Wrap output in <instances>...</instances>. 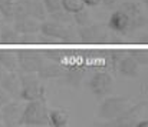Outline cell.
<instances>
[{"mask_svg":"<svg viewBox=\"0 0 148 127\" xmlns=\"http://www.w3.org/2000/svg\"><path fill=\"white\" fill-rule=\"evenodd\" d=\"M145 23V19L141 13V9L134 1L122 3L108 19L106 27L119 36H127L135 29L141 27Z\"/></svg>","mask_w":148,"mask_h":127,"instance_id":"obj_1","label":"cell"},{"mask_svg":"<svg viewBox=\"0 0 148 127\" xmlns=\"http://www.w3.org/2000/svg\"><path fill=\"white\" fill-rule=\"evenodd\" d=\"M20 126H49V109L45 103V99L26 101L20 119Z\"/></svg>","mask_w":148,"mask_h":127,"instance_id":"obj_2","label":"cell"},{"mask_svg":"<svg viewBox=\"0 0 148 127\" xmlns=\"http://www.w3.org/2000/svg\"><path fill=\"white\" fill-rule=\"evenodd\" d=\"M39 33L50 36L56 40H59L60 44H71V43H79L78 32L72 29L71 24H63L59 22H55L52 19H46L40 23Z\"/></svg>","mask_w":148,"mask_h":127,"instance_id":"obj_3","label":"cell"},{"mask_svg":"<svg viewBox=\"0 0 148 127\" xmlns=\"http://www.w3.org/2000/svg\"><path fill=\"white\" fill-rule=\"evenodd\" d=\"M45 99V87L36 73H20V100L32 101Z\"/></svg>","mask_w":148,"mask_h":127,"instance_id":"obj_4","label":"cell"},{"mask_svg":"<svg viewBox=\"0 0 148 127\" xmlns=\"http://www.w3.org/2000/svg\"><path fill=\"white\" fill-rule=\"evenodd\" d=\"M17 72L19 73H38L45 64V57L40 51L35 50H17Z\"/></svg>","mask_w":148,"mask_h":127,"instance_id":"obj_5","label":"cell"},{"mask_svg":"<svg viewBox=\"0 0 148 127\" xmlns=\"http://www.w3.org/2000/svg\"><path fill=\"white\" fill-rule=\"evenodd\" d=\"M78 39L82 44H102L109 42V32L103 24H88L78 30Z\"/></svg>","mask_w":148,"mask_h":127,"instance_id":"obj_6","label":"cell"},{"mask_svg":"<svg viewBox=\"0 0 148 127\" xmlns=\"http://www.w3.org/2000/svg\"><path fill=\"white\" fill-rule=\"evenodd\" d=\"M65 70H63V79L66 83L72 86H78L81 83L82 77L85 76L86 72L91 70L92 64L88 61V59H78V57H73L72 61L68 63V66H63Z\"/></svg>","mask_w":148,"mask_h":127,"instance_id":"obj_7","label":"cell"},{"mask_svg":"<svg viewBox=\"0 0 148 127\" xmlns=\"http://www.w3.org/2000/svg\"><path fill=\"white\" fill-rule=\"evenodd\" d=\"M127 107H128V99L119 97V96L106 97V99L102 100V103L99 106L98 116L101 119H105V120H114Z\"/></svg>","mask_w":148,"mask_h":127,"instance_id":"obj_8","label":"cell"},{"mask_svg":"<svg viewBox=\"0 0 148 127\" xmlns=\"http://www.w3.org/2000/svg\"><path fill=\"white\" fill-rule=\"evenodd\" d=\"M114 87V79L111 73L105 69L94 70L92 77L89 80V88L97 97H105L112 91Z\"/></svg>","mask_w":148,"mask_h":127,"instance_id":"obj_9","label":"cell"},{"mask_svg":"<svg viewBox=\"0 0 148 127\" xmlns=\"http://www.w3.org/2000/svg\"><path fill=\"white\" fill-rule=\"evenodd\" d=\"M23 104L19 100H10L3 107H0L1 111V124L7 127L20 126V119L23 113Z\"/></svg>","mask_w":148,"mask_h":127,"instance_id":"obj_10","label":"cell"},{"mask_svg":"<svg viewBox=\"0 0 148 127\" xmlns=\"http://www.w3.org/2000/svg\"><path fill=\"white\" fill-rule=\"evenodd\" d=\"M0 87L10 96L13 100H20V73L19 72H6Z\"/></svg>","mask_w":148,"mask_h":127,"instance_id":"obj_11","label":"cell"},{"mask_svg":"<svg viewBox=\"0 0 148 127\" xmlns=\"http://www.w3.org/2000/svg\"><path fill=\"white\" fill-rule=\"evenodd\" d=\"M145 106V103H140L132 107H127L118 117L114 119L115 126H135L137 124V116L140 114V110Z\"/></svg>","mask_w":148,"mask_h":127,"instance_id":"obj_12","label":"cell"},{"mask_svg":"<svg viewBox=\"0 0 148 127\" xmlns=\"http://www.w3.org/2000/svg\"><path fill=\"white\" fill-rule=\"evenodd\" d=\"M116 69H118V72H119L122 76L130 77V79L137 77L138 73H140V64L137 63V60H135L131 54H130V56H124V57L119 60Z\"/></svg>","mask_w":148,"mask_h":127,"instance_id":"obj_13","label":"cell"},{"mask_svg":"<svg viewBox=\"0 0 148 127\" xmlns=\"http://www.w3.org/2000/svg\"><path fill=\"white\" fill-rule=\"evenodd\" d=\"M40 23L39 20L27 16V17H23V19H19V20H14L12 23L13 29L17 32V33H39L40 30Z\"/></svg>","mask_w":148,"mask_h":127,"instance_id":"obj_14","label":"cell"},{"mask_svg":"<svg viewBox=\"0 0 148 127\" xmlns=\"http://www.w3.org/2000/svg\"><path fill=\"white\" fill-rule=\"evenodd\" d=\"M63 70L65 67L62 66V63H58V61H52L49 64H43L39 72L36 73L38 77L40 80H50V79H58V77H62L63 76Z\"/></svg>","mask_w":148,"mask_h":127,"instance_id":"obj_15","label":"cell"},{"mask_svg":"<svg viewBox=\"0 0 148 127\" xmlns=\"http://www.w3.org/2000/svg\"><path fill=\"white\" fill-rule=\"evenodd\" d=\"M20 33H17L13 26L10 24H0V44L4 46H13L19 44Z\"/></svg>","mask_w":148,"mask_h":127,"instance_id":"obj_16","label":"cell"},{"mask_svg":"<svg viewBox=\"0 0 148 127\" xmlns=\"http://www.w3.org/2000/svg\"><path fill=\"white\" fill-rule=\"evenodd\" d=\"M0 66L6 72H17V56H16V51L0 49Z\"/></svg>","mask_w":148,"mask_h":127,"instance_id":"obj_17","label":"cell"},{"mask_svg":"<svg viewBox=\"0 0 148 127\" xmlns=\"http://www.w3.org/2000/svg\"><path fill=\"white\" fill-rule=\"evenodd\" d=\"M27 7H29V16L30 17H33L39 22H43V20L48 19V11H46L42 0H29Z\"/></svg>","mask_w":148,"mask_h":127,"instance_id":"obj_18","label":"cell"},{"mask_svg":"<svg viewBox=\"0 0 148 127\" xmlns=\"http://www.w3.org/2000/svg\"><path fill=\"white\" fill-rule=\"evenodd\" d=\"M69 123V116L62 109H52L49 110V126L65 127Z\"/></svg>","mask_w":148,"mask_h":127,"instance_id":"obj_19","label":"cell"},{"mask_svg":"<svg viewBox=\"0 0 148 127\" xmlns=\"http://www.w3.org/2000/svg\"><path fill=\"white\" fill-rule=\"evenodd\" d=\"M0 14L4 23H13L14 20V0H1L0 3Z\"/></svg>","mask_w":148,"mask_h":127,"instance_id":"obj_20","label":"cell"},{"mask_svg":"<svg viewBox=\"0 0 148 127\" xmlns=\"http://www.w3.org/2000/svg\"><path fill=\"white\" fill-rule=\"evenodd\" d=\"M124 57V51L122 50H118V49H114V50H109L108 54H106V64L111 70H116V66L119 63V60Z\"/></svg>","mask_w":148,"mask_h":127,"instance_id":"obj_21","label":"cell"},{"mask_svg":"<svg viewBox=\"0 0 148 127\" xmlns=\"http://www.w3.org/2000/svg\"><path fill=\"white\" fill-rule=\"evenodd\" d=\"M60 1H62L63 10L68 11V13H71V14H73V13L85 9V4H84L82 0H60Z\"/></svg>","mask_w":148,"mask_h":127,"instance_id":"obj_22","label":"cell"},{"mask_svg":"<svg viewBox=\"0 0 148 127\" xmlns=\"http://www.w3.org/2000/svg\"><path fill=\"white\" fill-rule=\"evenodd\" d=\"M72 16H73V22H75L79 27L91 24V16H89V13H88L86 9H82V10L73 13Z\"/></svg>","mask_w":148,"mask_h":127,"instance_id":"obj_23","label":"cell"},{"mask_svg":"<svg viewBox=\"0 0 148 127\" xmlns=\"http://www.w3.org/2000/svg\"><path fill=\"white\" fill-rule=\"evenodd\" d=\"M52 20L55 22H59V23H63V24H71L73 22V16L65 10H59L56 13H52V14H48Z\"/></svg>","mask_w":148,"mask_h":127,"instance_id":"obj_24","label":"cell"},{"mask_svg":"<svg viewBox=\"0 0 148 127\" xmlns=\"http://www.w3.org/2000/svg\"><path fill=\"white\" fill-rule=\"evenodd\" d=\"M130 54L137 60L140 66H147L148 64V51L147 50H140V49H132L130 50Z\"/></svg>","mask_w":148,"mask_h":127,"instance_id":"obj_25","label":"cell"},{"mask_svg":"<svg viewBox=\"0 0 148 127\" xmlns=\"http://www.w3.org/2000/svg\"><path fill=\"white\" fill-rule=\"evenodd\" d=\"M19 44H22V46L38 44V33H22L19 37Z\"/></svg>","mask_w":148,"mask_h":127,"instance_id":"obj_26","label":"cell"},{"mask_svg":"<svg viewBox=\"0 0 148 127\" xmlns=\"http://www.w3.org/2000/svg\"><path fill=\"white\" fill-rule=\"evenodd\" d=\"M42 1H43V6H45L48 14L56 13V11H59V10H63L60 0H42Z\"/></svg>","mask_w":148,"mask_h":127,"instance_id":"obj_27","label":"cell"},{"mask_svg":"<svg viewBox=\"0 0 148 127\" xmlns=\"http://www.w3.org/2000/svg\"><path fill=\"white\" fill-rule=\"evenodd\" d=\"M38 44H42V46H52V44H60L59 40L46 36V34H42V33H38Z\"/></svg>","mask_w":148,"mask_h":127,"instance_id":"obj_28","label":"cell"},{"mask_svg":"<svg viewBox=\"0 0 148 127\" xmlns=\"http://www.w3.org/2000/svg\"><path fill=\"white\" fill-rule=\"evenodd\" d=\"M10 100H12L10 96H9V94L0 87V107H3V106H4L7 101H10Z\"/></svg>","mask_w":148,"mask_h":127,"instance_id":"obj_29","label":"cell"},{"mask_svg":"<svg viewBox=\"0 0 148 127\" xmlns=\"http://www.w3.org/2000/svg\"><path fill=\"white\" fill-rule=\"evenodd\" d=\"M84 1V4H85V7L88 6V7H95V6H99L101 4V0H82Z\"/></svg>","mask_w":148,"mask_h":127,"instance_id":"obj_30","label":"cell"},{"mask_svg":"<svg viewBox=\"0 0 148 127\" xmlns=\"http://www.w3.org/2000/svg\"><path fill=\"white\" fill-rule=\"evenodd\" d=\"M116 1H118V0H101V3H102L103 6H106V7H111V6H114Z\"/></svg>","mask_w":148,"mask_h":127,"instance_id":"obj_31","label":"cell"},{"mask_svg":"<svg viewBox=\"0 0 148 127\" xmlns=\"http://www.w3.org/2000/svg\"><path fill=\"white\" fill-rule=\"evenodd\" d=\"M135 126L137 127H148V120H141V122H138Z\"/></svg>","mask_w":148,"mask_h":127,"instance_id":"obj_32","label":"cell"},{"mask_svg":"<svg viewBox=\"0 0 148 127\" xmlns=\"http://www.w3.org/2000/svg\"><path fill=\"white\" fill-rule=\"evenodd\" d=\"M4 73H6V70L0 66V82H1V79H3V76H4Z\"/></svg>","mask_w":148,"mask_h":127,"instance_id":"obj_33","label":"cell"},{"mask_svg":"<svg viewBox=\"0 0 148 127\" xmlns=\"http://www.w3.org/2000/svg\"><path fill=\"white\" fill-rule=\"evenodd\" d=\"M4 22H3V17H1V14H0V24H3Z\"/></svg>","mask_w":148,"mask_h":127,"instance_id":"obj_34","label":"cell"},{"mask_svg":"<svg viewBox=\"0 0 148 127\" xmlns=\"http://www.w3.org/2000/svg\"><path fill=\"white\" fill-rule=\"evenodd\" d=\"M143 3H144V4H145V6L148 7V0H143Z\"/></svg>","mask_w":148,"mask_h":127,"instance_id":"obj_35","label":"cell"},{"mask_svg":"<svg viewBox=\"0 0 148 127\" xmlns=\"http://www.w3.org/2000/svg\"><path fill=\"white\" fill-rule=\"evenodd\" d=\"M0 122H1V111H0Z\"/></svg>","mask_w":148,"mask_h":127,"instance_id":"obj_36","label":"cell"},{"mask_svg":"<svg viewBox=\"0 0 148 127\" xmlns=\"http://www.w3.org/2000/svg\"><path fill=\"white\" fill-rule=\"evenodd\" d=\"M147 90H148V86H147Z\"/></svg>","mask_w":148,"mask_h":127,"instance_id":"obj_37","label":"cell"},{"mask_svg":"<svg viewBox=\"0 0 148 127\" xmlns=\"http://www.w3.org/2000/svg\"><path fill=\"white\" fill-rule=\"evenodd\" d=\"M0 3H1V0H0Z\"/></svg>","mask_w":148,"mask_h":127,"instance_id":"obj_38","label":"cell"}]
</instances>
